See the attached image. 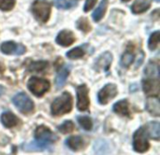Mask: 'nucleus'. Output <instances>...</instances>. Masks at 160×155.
<instances>
[{"label":"nucleus","instance_id":"f257e3e1","mask_svg":"<svg viewBox=\"0 0 160 155\" xmlns=\"http://www.w3.org/2000/svg\"><path fill=\"white\" fill-rule=\"evenodd\" d=\"M72 109V96L69 93L64 92L56 97L51 106V112L53 116H61L70 112Z\"/></svg>","mask_w":160,"mask_h":155},{"label":"nucleus","instance_id":"f03ea898","mask_svg":"<svg viewBox=\"0 0 160 155\" xmlns=\"http://www.w3.org/2000/svg\"><path fill=\"white\" fill-rule=\"evenodd\" d=\"M27 87L33 94L38 97H40L49 91L50 82L42 78L32 77L27 82Z\"/></svg>","mask_w":160,"mask_h":155},{"label":"nucleus","instance_id":"7ed1b4c3","mask_svg":"<svg viewBox=\"0 0 160 155\" xmlns=\"http://www.w3.org/2000/svg\"><path fill=\"white\" fill-rule=\"evenodd\" d=\"M32 12L37 20L41 22H46L51 14L50 3L43 0H37L32 5Z\"/></svg>","mask_w":160,"mask_h":155},{"label":"nucleus","instance_id":"20e7f679","mask_svg":"<svg viewBox=\"0 0 160 155\" xmlns=\"http://www.w3.org/2000/svg\"><path fill=\"white\" fill-rule=\"evenodd\" d=\"M12 103L23 114H29L34 110V103L24 93H19L12 97Z\"/></svg>","mask_w":160,"mask_h":155},{"label":"nucleus","instance_id":"39448f33","mask_svg":"<svg viewBox=\"0 0 160 155\" xmlns=\"http://www.w3.org/2000/svg\"><path fill=\"white\" fill-rule=\"evenodd\" d=\"M149 141L147 138L146 129L143 127L139 128L133 136V148L137 153H142L149 150Z\"/></svg>","mask_w":160,"mask_h":155},{"label":"nucleus","instance_id":"423d86ee","mask_svg":"<svg viewBox=\"0 0 160 155\" xmlns=\"http://www.w3.org/2000/svg\"><path fill=\"white\" fill-rule=\"evenodd\" d=\"M35 138L37 142L44 145H48V143H53L58 139L57 136L53 134L50 130V128L46 127L45 125H40L36 129Z\"/></svg>","mask_w":160,"mask_h":155},{"label":"nucleus","instance_id":"0eeeda50","mask_svg":"<svg viewBox=\"0 0 160 155\" xmlns=\"http://www.w3.org/2000/svg\"><path fill=\"white\" fill-rule=\"evenodd\" d=\"M116 95H117L116 85L113 83H108L98 92V102L101 105H106Z\"/></svg>","mask_w":160,"mask_h":155},{"label":"nucleus","instance_id":"6e6552de","mask_svg":"<svg viewBox=\"0 0 160 155\" xmlns=\"http://www.w3.org/2000/svg\"><path fill=\"white\" fill-rule=\"evenodd\" d=\"M90 105L88 96V88L85 84H81L77 87V109L80 111H85Z\"/></svg>","mask_w":160,"mask_h":155},{"label":"nucleus","instance_id":"1a4fd4ad","mask_svg":"<svg viewBox=\"0 0 160 155\" xmlns=\"http://www.w3.org/2000/svg\"><path fill=\"white\" fill-rule=\"evenodd\" d=\"M112 62V55L109 51L103 52L100 56L98 57V59L95 61L94 69L98 72H107L110 69V66Z\"/></svg>","mask_w":160,"mask_h":155},{"label":"nucleus","instance_id":"9d476101","mask_svg":"<svg viewBox=\"0 0 160 155\" xmlns=\"http://www.w3.org/2000/svg\"><path fill=\"white\" fill-rule=\"evenodd\" d=\"M0 51L5 54H16L22 55L25 52L26 49L21 44H17L13 41H7L1 44Z\"/></svg>","mask_w":160,"mask_h":155},{"label":"nucleus","instance_id":"9b49d317","mask_svg":"<svg viewBox=\"0 0 160 155\" xmlns=\"http://www.w3.org/2000/svg\"><path fill=\"white\" fill-rule=\"evenodd\" d=\"M56 43L59 44L60 46L63 47H68L72 45L75 42V36L71 31H68V30H63L61 31L55 39Z\"/></svg>","mask_w":160,"mask_h":155},{"label":"nucleus","instance_id":"f8f14e48","mask_svg":"<svg viewBox=\"0 0 160 155\" xmlns=\"http://www.w3.org/2000/svg\"><path fill=\"white\" fill-rule=\"evenodd\" d=\"M142 88L145 94L158 95L159 93V81L154 79L145 80L142 81Z\"/></svg>","mask_w":160,"mask_h":155},{"label":"nucleus","instance_id":"ddd939ff","mask_svg":"<svg viewBox=\"0 0 160 155\" xmlns=\"http://www.w3.org/2000/svg\"><path fill=\"white\" fill-rule=\"evenodd\" d=\"M146 109L147 111L156 117L160 115V103L158 96H151L148 97L146 100Z\"/></svg>","mask_w":160,"mask_h":155},{"label":"nucleus","instance_id":"4468645a","mask_svg":"<svg viewBox=\"0 0 160 155\" xmlns=\"http://www.w3.org/2000/svg\"><path fill=\"white\" fill-rule=\"evenodd\" d=\"M69 73H70L69 65H65L62 68H60V70L58 71V73L55 77V85H56L57 89H60L65 85Z\"/></svg>","mask_w":160,"mask_h":155},{"label":"nucleus","instance_id":"2eb2a0df","mask_svg":"<svg viewBox=\"0 0 160 155\" xmlns=\"http://www.w3.org/2000/svg\"><path fill=\"white\" fill-rule=\"evenodd\" d=\"M1 123L5 127L12 128V127H15L18 124L19 119L12 112L6 111V112H3L2 115H1Z\"/></svg>","mask_w":160,"mask_h":155},{"label":"nucleus","instance_id":"dca6fc26","mask_svg":"<svg viewBox=\"0 0 160 155\" xmlns=\"http://www.w3.org/2000/svg\"><path fill=\"white\" fill-rule=\"evenodd\" d=\"M113 111L120 116H129L130 110H129V104L128 100L124 99L115 103L113 105Z\"/></svg>","mask_w":160,"mask_h":155},{"label":"nucleus","instance_id":"f3484780","mask_svg":"<svg viewBox=\"0 0 160 155\" xmlns=\"http://www.w3.org/2000/svg\"><path fill=\"white\" fill-rule=\"evenodd\" d=\"M150 7L151 3L149 0H136L131 6V10L135 14H141L149 9Z\"/></svg>","mask_w":160,"mask_h":155},{"label":"nucleus","instance_id":"a211bd4d","mask_svg":"<svg viewBox=\"0 0 160 155\" xmlns=\"http://www.w3.org/2000/svg\"><path fill=\"white\" fill-rule=\"evenodd\" d=\"M66 144L67 146L72 150V151H79L81 150L83 145H84V142H83V139L82 137L80 136H73V137H69L67 140H66Z\"/></svg>","mask_w":160,"mask_h":155},{"label":"nucleus","instance_id":"6ab92c4d","mask_svg":"<svg viewBox=\"0 0 160 155\" xmlns=\"http://www.w3.org/2000/svg\"><path fill=\"white\" fill-rule=\"evenodd\" d=\"M146 132L153 139L158 140L160 138V124L158 122H150L146 125Z\"/></svg>","mask_w":160,"mask_h":155},{"label":"nucleus","instance_id":"aec40b11","mask_svg":"<svg viewBox=\"0 0 160 155\" xmlns=\"http://www.w3.org/2000/svg\"><path fill=\"white\" fill-rule=\"evenodd\" d=\"M108 1L109 0H101L99 6L97 7V9L93 13V19L95 22H99L105 15L106 9L108 7Z\"/></svg>","mask_w":160,"mask_h":155},{"label":"nucleus","instance_id":"412c9836","mask_svg":"<svg viewBox=\"0 0 160 155\" xmlns=\"http://www.w3.org/2000/svg\"><path fill=\"white\" fill-rule=\"evenodd\" d=\"M144 73L146 76H148L149 78H156L158 79L159 76V71H158V65L155 63V62H150L144 70Z\"/></svg>","mask_w":160,"mask_h":155},{"label":"nucleus","instance_id":"4be33fe9","mask_svg":"<svg viewBox=\"0 0 160 155\" xmlns=\"http://www.w3.org/2000/svg\"><path fill=\"white\" fill-rule=\"evenodd\" d=\"M48 62L46 61H36V62H32L29 66L28 69L29 71H33V72H40L43 71L45 68L48 67Z\"/></svg>","mask_w":160,"mask_h":155},{"label":"nucleus","instance_id":"5701e85b","mask_svg":"<svg viewBox=\"0 0 160 155\" xmlns=\"http://www.w3.org/2000/svg\"><path fill=\"white\" fill-rule=\"evenodd\" d=\"M159 38H160V32L159 31H156L154 32L149 40H148V48L150 51H155L158 46V43H159Z\"/></svg>","mask_w":160,"mask_h":155},{"label":"nucleus","instance_id":"b1692460","mask_svg":"<svg viewBox=\"0 0 160 155\" xmlns=\"http://www.w3.org/2000/svg\"><path fill=\"white\" fill-rule=\"evenodd\" d=\"M83 55H84V50L82 47L74 48V49H72V50H70L69 51L67 52V57L69 58V59H72V60L82 58Z\"/></svg>","mask_w":160,"mask_h":155},{"label":"nucleus","instance_id":"393cba45","mask_svg":"<svg viewBox=\"0 0 160 155\" xmlns=\"http://www.w3.org/2000/svg\"><path fill=\"white\" fill-rule=\"evenodd\" d=\"M78 122H79L80 125L83 129H85L86 131H90L93 128V122L87 116H79L78 117Z\"/></svg>","mask_w":160,"mask_h":155},{"label":"nucleus","instance_id":"a878e982","mask_svg":"<svg viewBox=\"0 0 160 155\" xmlns=\"http://www.w3.org/2000/svg\"><path fill=\"white\" fill-rule=\"evenodd\" d=\"M134 54L130 51H126L121 57V65L124 67H128L134 61Z\"/></svg>","mask_w":160,"mask_h":155},{"label":"nucleus","instance_id":"bb28decb","mask_svg":"<svg viewBox=\"0 0 160 155\" xmlns=\"http://www.w3.org/2000/svg\"><path fill=\"white\" fill-rule=\"evenodd\" d=\"M74 129V124L71 121H65L61 125L58 126V130L62 134L71 133Z\"/></svg>","mask_w":160,"mask_h":155},{"label":"nucleus","instance_id":"cd10ccee","mask_svg":"<svg viewBox=\"0 0 160 155\" xmlns=\"http://www.w3.org/2000/svg\"><path fill=\"white\" fill-rule=\"evenodd\" d=\"M95 152L96 153H108L109 152V148H108V144L103 141V140H98L95 143Z\"/></svg>","mask_w":160,"mask_h":155},{"label":"nucleus","instance_id":"c85d7f7f","mask_svg":"<svg viewBox=\"0 0 160 155\" xmlns=\"http://www.w3.org/2000/svg\"><path fill=\"white\" fill-rule=\"evenodd\" d=\"M77 28L80 29L81 31L87 33L91 30V26L89 24V22L85 18H80L77 22Z\"/></svg>","mask_w":160,"mask_h":155},{"label":"nucleus","instance_id":"c756f323","mask_svg":"<svg viewBox=\"0 0 160 155\" xmlns=\"http://www.w3.org/2000/svg\"><path fill=\"white\" fill-rule=\"evenodd\" d=\"M15 6V0H0V9L4 11L11 10Z\"/></svg>","mask_w":160,"mask_h":155},{"label":"nucleus","instance_id":"7c9ffc66","mask_svg":"<svg viewBox=\"0 0 160 155\" xmlns=\"http://www.w3.org/2000/svg\"><path fill=\"white\" fill-rule=\"evenodd\" d=\"M54 5L60 9H68L71 7V4L67 0H54Z\"/></svg>","mask_w":160,"mask_h":155},{"label":"nucleus","instance_id":"2f4dec72","mask_svg":"<svg viewBox=\"0 0 160 155\" xmlns=\"http://www.w3.org/2000/svg\"><path fill=\"white\" fill-rule=\"evenodd\" d=\"M96 3H97V0H86L85 4H84V7H83V11L88 12L90 9L93 8V7L96 5Z\"/></svg>","mask_w":160,"mask_h":155},{"label":"nucleus","instance_id":"473e14b6","mask_svg":"<svg viewBox=\"0 0 160 155\" xmlns=\"http://www.w3.org/2000/svg\"><path fill=\"white\" fill-rule=\"evenodd\" d=\"M4 91H5V88H4L3 86L0 85V96L4 94Z\"/></svg>","mask_w":160,"mask_h":155},{"label":"nucleus","instance_id":"72a5a7b5","mask_svg":"<svg viewBox=\"0 0 160 155\" xmlns=\"http://www.w3.org/2000/svg\"><path fill=\"white\" fill-rule=\"evenodd\" d=\"M122 1H124V2H128L129 0H122Z\"/></svg>","mask_w":160,"mask_h":155},{"label":"nucleus","instance_id":"f704fd0d","mask_svg":"<svg viewBox=\"0 0 160 155\" xmlns=\"http://www.w3.org/2000/svg\"><path fill=\"white\" fill-rule=\"evenodd\" d=\"M155 1H156V2H158H158H159L160 0H155Z\"/></svg>","mask_w":160,"mask_h":155}]
</instances>
